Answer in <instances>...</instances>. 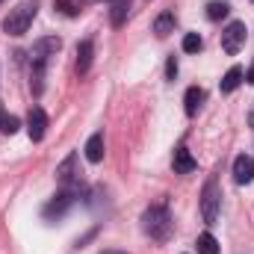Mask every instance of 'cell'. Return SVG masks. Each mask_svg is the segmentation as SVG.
Here are the masks:
<instances>
[{
	"instance_id": "24",
	"label": "cell",
	"mask_w": 254,
	"mask_h": 254,
	"mask_svg": "<svg viewBox=\"0 0 254 254\" xmlns=\"http://www.w3.org/2000/svg\"><path fill=\"white\" fill-rule=\"evenodd\" d=\"M249 125L254 127V107H252V113H249Z\"/></svg>"
},
{
	"instance_id": "3",
	"label": "cell",
	"mask_w": 254,
	"mask_h": 254,
	"mask_svg": "<svg viewBox=\"0 0 254 254\" xmlns=\"http://www.w3.org/2000/svg\"><path fill=\"white\" fill-rule=\"evenodd\" d=\"M219 204H222V192H219L216 178H210V181L204 184V190H201V216H204L207 225H216V219H219Z\"/></svg>"
},
{
	"instance_id": "12",
	"label": "cell",
	"mask_w": 254,
	"mask_h": 254,
	"mask_svg": "<svg viewBox=\"0 0 254 254\" xmlns=\"http://www.w3.org/2000/svg\"><path fill=\"white\" fill-rule=\"evenodd\" d=\"M83 151H86V160L89 163H101L104 160V133H92Z\"/></svg>"
},
{
	"instance_id": "10",
	"label": "cell",
	"mask_w": 254,
	"mask_h": 254,
	"mask_svg": "<svg viewBox=\"0 0 254 254\" xmlns=\"http://www.w3.org/2000/svg\"><path fill=\"white\" fill-rule=\"evenodd\" d=\"M172 166H175V172H178V175H190V172H195V166H198V163L192 160L190 148H184V145H181V148L175 151V160H172Z\"/></svg>"
},
{
	"instance_id": "22",
	"label": "cell",
	"mask_w": 254,
	"mask_h": 254,
	"mask_svg": "<svg viewBox=\"0 0 254 254\" xmlns=\"http://www.w3.org/2000/svg\"><path fill=\"white\" fill-rule=\"evenodd\" d=\"M246 83H252V86H254V63H252V68L246 71Z\"/></svg>"
},
{
	"instance_id": "14",
	"label": "cell",
	"mask_w": 254,
	"mask_h": 254,
	"mask_svg": "<svg viewBox=\"0 0 254 254\" xmlns=\"http://www.w3.org/2000/svg\"><path fill=\"white\" fill-rule=\"evenodd\" d=\"M127 12H130V0H113L110 3V24L122 27L127 21Z\"/></svg>"
},
{
	"instance_id": "25",
	"label": "cell",
	"mask_w": 254,
	"mask_h": 254,
	"mask_svg": "<svg viewBox=\"0 0 254 254\" xmlns=\"http://www.w3.org/2000/svg\"><path fill=\"white\" fill-rule=\"evenodd\" d=\"M0 3H3V0H0Z\"/></svg>"
},
{
	"instance_id": "21",
	"label": "cell",
	"mask_w": 254,
	"mask_h": 254,
	"mask_svg": "<svg viewBox=\"0 0 254 254\" xmlns=\"http://www.w3.org/2000/svg\"><path fill=\"white\" fill-rule=\"evenodd\" d=\"M166 77H169V80L178 77V60H175V57H169V63H166Z\"/></svg>"
},
{
	"instance_id": "9",
	"label": "cell",
	"mask_w": 254,
	"mask_h": 254,
	"mask_svg": "<svg viewBox=\"0 0 254 254\" xmlns=\"http://www.w3.org/2000/svg\"><path fill=\"white\" fill-rule=\"evenodd\" d=\"M204 101H207V92H204L201 86H190L187 95H184V110H187V116H195Z\"/></svg>"
},
{
	"instance_id": "4",
	"label": "cell",
	"mask_w": 254,
	"mask_h": 254,
	"mask_svg": "<svg viewBox=\"0 0 254 254\" xmlns=\"http://www.w3.org/2000/svg\"><path fill=\"white\" fill-rule=\"evenodd\" d=\"M246 36H249V30H246V24L243 21H231L225 30H222V51L225 54H240L243 51V45H246Z\"/></svg>"
},
{
	"instance_id": "7",
	"label": "cell",
	"mask_w": 254,
	"mask_h": 254,
	"mask_svg": "<svg viewBox=\"0 0 254 254\" xmlns=\"http://www.w3.org/2000/svg\"><path fill=\"white\" fill-rule=\"evenodd\" d=\"M74 198H77V190H65V192H60L48 207H45V219H60L65 210L74 204Z\"/></svg>"
},
{
	"instance_id": "20",
	"label": "cell",
	"mask_w": 254,
	"mask_h": 254,
	"mask_svg": "<svg viewBox=\"0 0 254 254\" xmlns=\"http://www.w3.org/2000/svg\"><path fill=\"white\" fill-rule=\"evenodd\" d=\"M201 48H204V42H201L198 33H187V36H184V51H187V54H198Z\"/></svg>"
},
{
	"instance_id": "2",
	"label": "cell",
	"mask_w": 254,
	"mask_h": 254,
	"mask_svg": "<svg viewBox=\"0 0 254 254\" xmlns=\"http://www.w3.org/2000/svg\"><path fill=\"white\" fill-rule=\"evenodd\" d=\"M39 15V0H21L15 9H9L6 21H3V33L9 36H24L30 30V24Z\"/></svg>"
},
{
	"instance_id": "1",
	"label": "cell",
	"mask_w": 254,
	"mask_h": 254,
	"mask_svg": "<svg viewBox=\"0 0 254 254\" xmlns=\"http://www.w3.org/2000/svg\"><path fill=\"white\" fill-rule=\"evenodd\" d=\"M142 231L157 240V243H166L172 237V216H169V207L166 204H151L145 213H142Z\"/></svg>"
},
{
	"instance_id": "5",
	"label": "cell",
	"mask_w": 254,
	"mask_h": 254,
	"mask_svg": "<svg viewBox=\"0 0 254 254\" xmlns=\"http://www.w3.org/2000/svg\"><path fill=\"white\" fill-rule=\"evenodd\" d=\"M63 48V42L57 39V36H45V39H39L36 45H33V51H30V60L33 63H48L51 57H57V51Z\"/></svg>"
},
{
	"instance_id": "18",
	"label": "cell",
	"mask_w": 254,
	"mask_h": 254,
	"mask_svg": "<svg viewBox=\"0 0 254 254\" xmlns=\"http://www.w3.org/2000/svg\"><path fill=\"white\" fill-rule=\"evenodd\" d=\"M18 127H21V122H18V116H9V113H0V130H3L6 136H12V133H18Z\"/></svg>"
},
{
	"instance_id": "13",
	"label": "cell",
	"mask_w": 254,
	"mask_h": 254,
	"mask_svg": "<svg viewBox=\"0 0 254 254\" xmlns=\"http://www.w3.org/2000/svg\"><path fill=\"white\" fill-rule=\"evenodd\" d=\"M246 80V71L240 68V65H234V68H228V74L222 77V92L225 95H231L234 89H240V83Z\"/></svg>"
},
{
	"instance_id": "6",
	"label": "cell",
	"mask_w": 254,
	"mask_h": 254,
	"mask_svg": "<svg viewBox=\"0 0 254 254\" xmlns=\"http://www.w3.org/2000/svg\"><path fill=\"white\" fill-rule=\"evenodd\" d=\"M27 133H30L33 142H42L45 139V133H48V113L42 107H33L30 110V116H27Z\"/></svg>"
},
{
	"instance_id": "11",
	"label": "cell",
	"mask_w": 254,
	"mask_h": 254,
	"mask_svg": "<svg viewBox=\"0 0 254 254\" xmlns=\"http://www.w3.org/2000/svg\"><path fill=\"white\" fill-rule=\"evenodd\" d=\"M92 60H95V45L86 39V42H80V45H77V71H80V74H86V71L92 68Z\"/></svg>"
},
{
	"instance_id": "8",
	"label": "cell",
	"mask_w": 254,
	"mask_h": 254,
	"mask_svg": "<svg viewBox=\"0 0 254 254\" xmlns=\"http://www.w3.org/2000/svg\"><path fill=\"white\" fill-rule=\"evenodd\" d=\"M234 181H237V184H252L254 181V157L240 154V157L234 160Z\"/></svg>"
},
{
	"instance_id": "23",
	"label": "cell",
	"mask_w": 254,
	"mask_h": 254,
	"mask_svg": "<svg viewBox=\"0 0 254 254\" xmlns=\"http://www.w3.org/2000/svg\"><path fill=\"white\" fill-rule=\"evenodd\" d=\"M101 254H127V252H116V249H107V252H101Z\"/></svg>"
},
{
	"instance_id": "19",
	"label": "cell",
	"mask_w": 254,
	"mask_h": 254,
	"mask_svg": "<svg viewBox=\"0 0 254 254\" xmlns=\"http://www.w3.org/2000/svg\"><path fill=\"white\" fill-rule=\"evenodd\" d=\"M54 9H57L60 15H65V18H74L80 6H77L74 0H54Z\"/></svg>"
},
{
	"instance_id": "15",
	"label": "cell",
	"mask_w": 254,
	"mask_h": 254,
	"mask_svg": "<svg viewBox=\"0 0 254 254\" xmlns=\"http://www.w3.org/2000/svg\"><path fill=\"white\" fill-rule=\"evenodd\" d=\"M172 30H175V12H163V15L154 21V33L163 39V36H169Z\"/></svg>"
},
{
	"instance_id": "17",
	"label": "cell",
	"mask_w": 254,
	"mask_h": 254,
	"mask_svg": "<svg viewBox=\"0 0 254 254\" xmlns=\"http://www.w3.org/2000/svg\"><path fill=\"white\" fill-rule=\"evenodd\" d=\"M231 12V6L225 3V0H213V3H207V18L210 21H219V18H225Z\"/></svg>"
},
{
	"instance_id": "16",
	"label": "cell",
	"mask_w": 254,
	"mask_h": 254,
	"mask_svg": "<svg viewBox=\"0 0 254 254\" xmlns=\"http://www.w3.org/2000/svg\"><path fill=\"white\" fill-rule=\"evenodd\" d=\"M198 254H219V243H216V237L210 234V231H204V234H198Z\"/></svg>"
}]
</instances>
